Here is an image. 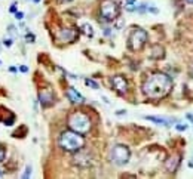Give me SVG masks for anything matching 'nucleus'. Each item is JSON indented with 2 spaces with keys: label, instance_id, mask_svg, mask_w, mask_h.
<instances>
[{
  "label": "nucleus",
  "instance_id": "obj_1",
  "mask_svg": "<svg viewBox=\"0 0 193 179\" xmlns=\"http://www.w3.org/2000/svg\"><path fill=\"white\" fill-rule=\"evenodd\" d=\"M172 89V78L165 73H153L143 83V93L150 99H162Z\"/></svg>",
  "mask_w": 193,
  "mask_h": 179
},
{
  "label": "nucleus",
  "instance_id": "obj_2",
  "mask_svg": "<svg viewBox=\"0 0 193 179\" xmlns=\"http://www.w3.org/2000/svg\"><path fill=\"white\" fill-rule=\"evenodd\" d=\"M58 144L64 151L76 152L85 147V138H83V135H80L74 130H65L59 135Z\"/></svg>",
  "mask_w": 193,
  "mask_h": 179
},
{
  "label": "nucleus",
  "instance_id": "obj_3",
  "mask_svg": "<svg viewBox=\"0 0 193 179\" xmlns=\"http://www.w3.org/2000/svg\"><path fill=\"white\" fill-rule=\"evenodd\" d=\"M67 123H68V127H70L71 130H74V132H77V133H80V135L88 133V132L91 130V127H92V121H91L89 116L85 114V113H82V111H74V113H71V114L68 116Z\"/></svg>",
  "mask_w": 193,
  "mask_h": 179
},
{
  "label": "nucleus",
  "instance_id": "obj_4",
  "mask_svg": "<svg viewBox=\"0 0 193 179\" xmlns=\"http://www.w3.org/2000/svg\"><path fill=\"white\" fill-rule=\"evenodd\" d=\"M147 39H149V36H147L146 30H143V28H135V30L129 34V37H128V47H129L131 50H134V52L141 50V49L144 47V45L147 43Z\"/></svg>",
  "mask_w": 193,
  "mask_h": 179
},
{
  "label": "nucleus",
  "instance_id": "obj_5",
  "mask_svg": "<svg viewBox=\"0 0 193 179\" xmlns=\"http://www.w3.org/2000/svg\"><path fill=\"white\" fill-rule=\"evenodd\" d=\"M119 5L115 0H103L100 5V14L104 21H115L119 17Z\"/></svg>",
  "mask_w": 193,
  "mask_h": 179
},
{
  "label": "nucleus",
  "instance_id": "obj_6",
  "mask_svg": "<svg viewBox=\"0 0 193 179\" xmlns=\"http://www.w3.org/2000/svg\"><path fill=\"white\" fill-rule=\"evenodd\" d=\"M110 158L115 164L118 166H123L129 161L131 158V151L126 145H115L110 151Z\"/></svg>",
  "mask_w": 193,
  "mask_h": 179
},
{
  "label": "nucleus",
  "instance_id": "obj_7",
  "mask_svg": "<svg viewBox=\"0 0 193 179\" xmlns=\"http://www.w3.org/2000/svg\"><path fill=\"white\" fill-rule=\"evenodd\" d=\"M77 154L73 157V163L74 164H77V166H80V167H89V166H92V163H94V158H92V155L89 154V152H86V151H76Z\"/></svg>",
  "mask_w": 193,
  "mask_h": 179
},
{
  "label": "nucleus",
  "instance_id": "obj_8",
  "mask_svg": "<svg viewBox=\"0 0 193 179\" xmlns=\"http://www.w3.org/2000/svg\"><path fill=\"white\" fill-rule=\"evenodd\" d=\"M112 86H113V89L116 92H119V93H126V91H128V81H126V78L123 77V75H113L112 77Z\"/></svg>",
  "mask_w": 193,
  "mask_h": 179
},
{
  "label": "nucleus",
  "instance_id": "obj_9",
  "mask_svg": "<svg viewBox=\"0 0 193 179\" xmlns=\"http://www.w3.org/2000/svg\"><path fill=\"white\" fill-rule=\"evenodd\" d=\"M39 101H40V104H42L43 108H48V107L54 105L55 96H54L52 91H49V89H43V91L39 92Z\"/></svg>",
  "mask_w": 193,
  "mask_h": 179
},
{
  "label": "nucleus",
  "instance_id": "obj_10",
  "mask_svg": "<svg viewBox=\"0 0 193 179\" xmlns=\"http://www.w3.org/2000/svg\"><path fill=\"white\" fill-rule=\"evenodd\" d=\"M77 36H79V33L74 28H62L58 33V39L61 42H74Z\"/></svg>",
  "mask_w": 193,
  "mask_h": 179
},
{
  "label": "nucleus",
  "instance_id": "obj_11",
  "mask_svg": "<svg viewBox=\"0 0 193 179\" xmlns=\"http://www.w3.org/2000/svg\"><path fill=\"white\" fill-rule=\"evenodd\" d=\"M65 95H67V98H68L71 102H74V104H82V102H85V98L76 91L73 86H70V87L67 89Z\"/></svg>",
  "mask_w": 193,
  "mask_h": 179
},
{
  "label": "nucleus",
  "instance_id": "obj_12",
  "mask_svg": "<svg viewBox=\"0 0 193 179\" xmlns=\"http://www.w3.org/2000/svg\"><path fill=\"white\" fill-rule=\"evenodd\" d=\"M178 164H180V155H172V157H169V158L165 161V167H166V170L171 172V173L178 169Z\"/></svg>",
  "mask_w": 193,
  "mask_h": 179
},
{
  "label": "nucleus",
  "instance_id": "obj_13",
  "mask_svg": "<svg viewBox=\"0 0 193 179\" xmlns=\"http://www.w3.org/2000/svg\"><path fill=\"white\" fill-rule=\"evenodd\" d=\"M144 119L149 120V121H153V123H156V124H159V126H165V127H169V126H171V121H172V120H169V119L156 117V116H146Z\"/></svg>",
  "mask_w": 193,
  "mask_h": 179
},
{
  "label": "nucleus",
  "instance_id": "obj_14",
  "mask_svg": "<svg viewBox=\"0 0 193 179\" xmlns=\"http://www.w3.org/2000/svg\"><path fill=\"white\" fill-rule=\"evenodd\" d=\"M163 56H165V49H163V46H160V45H155V46L152 47L150 58H153V59H162Z\"/></svg>",
  "mask_w": 193,
  "mask_h": 179
},
{
  "label": "nucleus",
  "instance_id": "obj_15",
  "mask_svg": "<svg viewBox=\"0 0 193 179\" xmlns=\"http://www.w3.org/2000/svg\"><path fill=\"white\" fill-rule=\"evenodd\" d=\"M125 9L128 12H135L137 11V0H125Z\"/></svg>",
  "mask_w": 193,
  "mask_h": 179
},
{
  "label": "nucleus",
  "instance_id": "obj_16",
  "mask_svg": "<svg viewBox=\"0 0 193 179\" xmlns=\"http://www.w3.org/2000/svg\"><path fill=\"white\" fill-rule=\"evenodd\" d=\"M82 30H83V33H85L88 37H92V36H94V30H92V27H91L89 24H83V25H82Z\"/></svg>",
  "mask_w": 193,
  "mask_h": 179
},
{
  "label": "nucleus",
  "instance_id": "obj_17",
  "mask_svg": "<svg viewBox=\"0 0 193 179\" xmlns=\"http://www.w3.org/2000/svg\"><path fill=\"white\" fill-rule=\"evenodd\" d=\"M85 83H86L89 87H92V89H100L98 83H96V81H94V80H91V78H86V80H85Z\"/></svg>",
  "mask_w": 193,
  "mask_h": 179
},
{
  "label": "nucleus",
  "instance_id": "obj_18",
  "mask_svg": "<svg viewBox=\"0 0 193 179\" xmlns=\"http://www.w3.org/2000/svg\"><path fill=\"white\" fill-rule=\"evenodd\" d=\"M147 6H149L147 3H143V5H140V6L137 5V12H140V14H144V12L147 11Z\"/></svg>",
  "mask_w": 193,
  "mask_h": 179
},
{
  "label": "nucleus",
  "instance_id": "obj_19",
  "mask_svg": "<svg viewBox=\"0 0 193 179\" xmlns=\"http://www.w3.org/2000/svg\"><path fill=\"white\" fill-rule=\"evenodd\" d=\"M5 158H6V150L3 147H0V163L5 161Z\"/></svg>",
  "mask_w": 193,
  "mask_h": 179
},
{
  "label": "nucleus",
  "instance_id": "obj_20",
  "mask_svg": "<svg viewBox=\"0 0 193 179\" xmlns=\"http://www.w3.org/2000/svg\"><path fill=\"white\" fill-rule=\"evenodd\" d=\"M30 175H31V166H27V167H25V172H24V175H22V178H30Z\"/></svg>",
  "mask_w": 193,
  "mask_h": 179
},
{
  "label": "nucleus",
  "instance_id": "obj_21",
  "mask_svg": "<svg viewBox=\"0 0 193 179\" xmlns=\"http://www.w3.org/2000/svg\"><path fill=\"white\" fill-rule=\"evenodd\" d=\"M15 18H17V19H22V18H24V14H22V12H15Z\"/></svg>",
  "mask_w": 193,
  "mask_h": 179
},
{
  "label": "nucleus",
  "instance_id": "obj_22",
  "mask_svg": "<svg viewBox=\"0 0 193 179\" xmlns=\"http://www.w3.org/2000/svg\"><path fill=\"white\" fill-rule=\"evenodd\" d=\"M27 42L33 43L34 42V34H27Z\"/></svg>",
  "mask_w": 193,
  "mask_h": 179
},
{
  "label": "nucleus",
  "instance_id": "obj_23",
  "mask_svg": "<svg viewBox=\"0 0 193 179\" xmlns=\"http://www.w3.org/2000/svg\"><path fill=\"white\" fill-rule=\"evenodd\" d=\"M3 43H5V46H8V47H9V46L12 45V40H11V39H6V40H5Z\"/></svg>",
  "mask_w": 193,
  "mask_h": 179
},
{
  "label": "nucleus",
  "instance_id": "obj_24",
  "mask_svg": "<svg viewBox=\"0 0 193 179\" xmlns=\"http://www.w3.org/2000/svg\"><path fill=\"white\" fill-rule=\"evenodd\" d=\"M186 127H187L186 124H184V126H183V124H177V130H186Z\"/></svg>",
  "mask_w": 193,
  "mask_h": 179
},
{
  "label": "nucleus",
  "instance_id": "obj_25",
  "mask_svg": "<svg viewBox=\"0 0 193 179\" xmlns=\"http://www.w3.org/2000/svg\"><path fill=\"white\" fill-rule=\"evenodd\" d=\"M186 117H187V120H190V121H192V124H193V114H187Z\"/></svg>",
  "mask_w": 193,
  "mask_h": 179
},
{
  "label": "nucleus",
  "instance_id": "obj_26",
  "mask_svg": "<svg viewBox=\"0 0 193 179\" xmlns=\"http://www.w3.org/2000/svg\"><path fill=\"white\" fill-rule=\"evenodd\" d=\"M17 3H14L12 6H11V12H17V6H15Z\"/></svg>",
  "mask_w": 193,
  "mask_h": 179
},
{
  "label": "nucleus",
  "instance_id": "obj_27",
  "mask_svg": "<svg viewBox=\"0 0 193 179\" xmlns=\"http://www.w3.org/2000/svg\"><path fill=\"white\" fill-rule=\"evenodd\" d=\"M20 70H21L22 73H27V71H28V68H27V67H24V65H22V67H21Z\"/></svg>",
  "mask_w": 193,
  "mask_h": 179
},
{
  "label": "nucleus",
  "instance_id": "obj_28",
  "mask_svg": "<svg viewBox=\"0 0 193 179\" xmlns=\"http://www.w3.org/2000/svg\"><path fill=\"white\" fill-rule=\"evenodd\" d=\"M189 166H190V167H192V169H193V157H192V160H190V161H189Z\"/></svg>",
  "mask_w": 193,
  "mask_h": 179
},
{
  "label": "nucleus",
  "instance_id": "obj_29",
  "mask_svg": "<svg viewBox=\"0 0 193 179\" xmlns=\"http://www.w3.org/2000/svg\"><path fill=\"white\" fill-rule=\"evenodd\" d=\"M116 114H119V116H122V114H125V111H123V110H120V111H118Z\"/></svg>",
  "mask_w": 193,
  "mask_h": 179
},
{
  "label": "nucleus",
  "instance_id": "obj_30",
  "mask_svg": "<svg viewBox=\"0 0 193 179\" xmlns=\"http://www.w3.org/2000/svg\"><path fill=\"white\" fill-rule=\"evenodd\" d=\"M190 74H192V77H193V67H192V70H190Z\"/></svg>",
  "mask_w": 193,
  "mask_h": 179
},
{
  "label": "nucleus",
  "instance_id": "obj_31",
  "mask_svg": "<svg viewBox=\"0 0 193 179\" xmlns=\"http://www.w3.org/2000/svg\"><path fill=\"white\" fill-rule=\"evenodd\" d=\"M3 175V172H2V169H0V176H2Z\"/></svg>",
  "mask_w": 193,
  "mask_h": 179
},
{
  "label": "nucleus",
  "instance_id": "obj_32",
  "mask_svg": "<svg viewBox=\"0 0 193 179\" xmlns=\"http://www.w3.org/2000/svg\"><path fill=\"white\" fill-rule=\"evenodd\" d=\"M187 2H189V3H193V0H187Z\"/></svg>",
  "mask_w": 193,
  "mask_h": 179
},
{
  "label": "nucleus",
  "instance_id": "obj_33",
  "mask_svg": "<svg viewBox=\"0 0 193 179\" xmlns=\"http://www.w3.org/2000/svg\"><path fill=\"white\" fill-rule=\"evenodd\" d=\"M61 2H70V0H61Z\"/></svg>",
  "mask_w": 193,
  "mask_h": 179
},
{
  "label": "nucleus",
  "instance_id": "obj_34",
  "mask_svg": "<svg viewBox=\"0 0 193 179\" xmlns=\"http://www.w3.org/2000/svg\"><path fill=\"white\" fill-rule=\"evenodd\" d=\"M34 2H36V3H37V2H39V0H34Z\"/></svg>",
  "mask_w": 193,
  "mask_h": 179
}]
</instances>
